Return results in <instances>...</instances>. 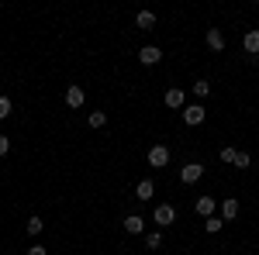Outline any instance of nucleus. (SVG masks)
I'll return each instance as SVG.
<instances>
[{"label": "nucleus", "mask_w": 259, "mask_h": 255, "mask_svg": "<svg viewBox=\"0 0 259 255\" xmlns=\"http://www.w3.org/2000/svg\"><path fill=\"white\" fill-rule=\"evenodd\" d=\"M249 166H252V156L249 152H239L235 156V169H249Z\"/></svg>", "instance_id": "18"}, {"label": "nucleus", "mask_w": 259, "mask_h": 255, "mask_svg": "<svg viewBox=\"0 0 259 255\" xmlns=\"http://www.w3.org/2000/svg\"><path fill=\"white\" fill-rule=\"evenodd\" d=\"M183 104H187V93H183V90H180V86H173V90H166V107H183Z\"/></svg>", "instance_id": "9"}, {"label": "nucleus", "mask_w": 259, "mask_h": 255, "mask_svg": "<svg viewBox=\"0 0 259 255\" xmlns=\"http://www.w3.org/2000/svg\"><path fill=\"white\" fill-rule=\"evenodd\" d=\"M152 221H156L159 228H169V224L177 221V211H173L169 203H159V207H156V214H152Z\"/></svg>", "instance_id": "2"}, {"label": "nucleus", "mask_w": 259, "mask_h": 255, "mask_svg": "<svg viewBox=\"0 0 259 255\" xmlns=\"http://www.w3.org/2000/svg\"><path fill=\"white\" fill-rule=\"evenodd\" d=\"M135 24H139L142 31H152V28H156V14H152V11H139Z\"/></svg>", "instance_id": "14"}, {"label": "nucleus", "mask_w": 259, "mask_h": 255, "mask_svg": "<svg viewBox=\"0 0 259 255\" xmlns=\"http://www.w3.org/2000/svg\"><path fill=\"white\" fill-rule=\"evenodd\" d=\"M194 211H197V214L204 217V221H207V217H214V211H218V203H214V196H200L197 203H194Z\"/></svg>", "instance_id": "5"}, {"label": "nucleus", "mask_w": 259, "mask_h": 255, "mask_svg": "<svg viewBox=\"0 0 259 255\" xmlns=\"http://www.w3.org/2000/svg\"><path fill=\"white\" fill-rule=\"evenodd\" d=\"M200 176H204V166H200V162H187V166L180 169V179H183V183H197Z\"/></svg>", "instance_id": "3"}, {"label": "nucleus", "mask_w": 259, "mask_h": 255, "mask_svg": "<svg viewBox=\"0 0 259 255\" xmlns=\"http://www.w3.org/2000/svg\"><path fill=\"white\" fill-rule=\"evenodd\" d=\"M149 248H162V235H159V231L149 235Z\"/></svg>", "instance_id": "22"}, {"label": "nucleus", "mask_w": 259, "mask_h": 255, "mask_svg": "<svg viewBox=\"0 0 259 255\" xmlns=\"http://www.w3.org/2000/svg\"><path fill=\"white\" fill-rule=\"evenodd\" d=\"M204 38H207V48H214V52L225 48V35H221L218 28H207V35H204Z\"/></svg>", "instance_id": "10"}, {"label": "nucleus", "mask_w": 259, "mask_h": 255, "mask_svg": "<svg viewBox=\"0 0 259 255\" xmlns=\"http://www.w3.org/2000/svg\"><path fill=\"white\" fill-rule=\"evenodd\" d=\"M183 121H187L190 128H194V124H200V121H204V107H200V104H190V107H183Z\"/></svg>", "instance_id": "7"}, {"label": "nucleus", "mask_w": 259, "mask_h": 255, "mask_svg": "<svg viewBox=\"0 0 259 255\" xmlns=\"http://www.w3.org/2000/svg\"><path fill=\"white\" fill-rule=\"evenodd\" d=\"M87 124H90V128H104V124H107V114H104V111H94V114L87 118Z\"/></svg>", "instance_id": "16"}, {"label": "nucleus", "mask_w": 259, "mask_h": 255, "mask_svg": "<svg viewBox=\"0 0 259 255\" xmlns=\"http://www.w3.org/2000/svg\"><path fill=\"white\" fill-rule=\"evenodd\" d=\"M194 93H197V97H207V93H211V83H207V79H197V83H194Z\"/></svg>", "instance_id": "19"}, {"label": "nucleus", "mask_w": 259, "mask_h": 255, "mask_svg": "<svg viewBox=\"0 0 259 255\" xmlns=\"http://www.w3.org/2000/svg\"><path fill=\"white\" fill-rule=\"evenodd\" d=\"M124 231H128V235H142V231H145V217L128 214L124 217Z\"/></svg>", "instance_id": "8"}, {"label": "nucleus", "mask_w": 259, "mask_h": 255, "mask_svg": "<svg viewBox=\"0 0 259 255\" xmlns=\"http://www.w3.org/2000/svg\"><path fill=\"white\" fill-rule=\"evenodd\" d=\"M149 166H152V169H166V166H169V148H166V145H152V148H149Z\"/></svg>", "instance_id": "1"}, {"label": "nucleus", "mask_w": 259, "mask_h": 255, "mask_svg": "<svg viewBox=\"0 0 259 255\" xmlns=\"http://www.w3.org/2000/svg\"><path fill=\"white\" fill-rule=\"evenodd\" d=\"M28 255H49V252H45L41 245H31V248H28Z\"/></svg>", "instance_id": "24"}, {"label": "nucleus", "mask_w": 259, "mask_h": 255, "mask_svg": "<svg viewBox=\"0 0 259 255\" xmlns=\"http://www.w3.org/2000/svg\"><path fill=\"white\" fill-rule=\"evenodd\" d=\"M159 59H162V52L156 48V45H145V48L139 52V62H142V66H156Z\"/></svg>", "instance_id": "6"}, {"label": "nucleus", "mask_w": 259, "mask_h": 255, "mask_svg": "<svg viewBox=\"0 0 259 255\" xmlns=\"http://www.w3.org/2000/svg\"><path fill=\"white\" fill-rule=\"evenodd\" d=\"M41 228H45L41 217H28V235H41Z\"/></svg>", "instance_id": "17"}, {"label": "nucleus", "mask_w": 259, "mask_h": 255, "mask_svg": "<svg viewBox=\"0 0 259 255\" xmlns=\"http://www.w3.org/2000/svg\"><path fill=\"white\" fill-rule=\"evenodd\" d=\"M7 152H11V138L0 135V156H7Z\"/></svg>", "instance_id": "23"}, {"label": "nucleus", "mask_w": 259, "mask_h": 255, "mask_svg": "<svg viewBox=\"0 0 259 255\" xmlns=\"http://www.w3.org/2000/svg\"><path fill=\"white\" fill-rule=\"evenodd\" d=\"M221 224H225V221H221V217L214 214V217H207V221H204V231H207V235H218V231H221Z\"/></svg>", "instance_id": "15"}, {"label": "nucleus", "mask_w": 259, "mask_h": 255, "mask_svg": "<svg viewBox=\"0 0 259 255\" xmlns=\"http://www.w3.org/2000/svg\"><path fill=\"white\" fill-rule=\"evenodd\" d=\"M242 45H245L249 59H256V56H259V28H249V31H245V38H242Z\"/></svg>", "instance_id": "4"}, {"label": "nucleus", "mask_w": 259, "mask_h": 255, "mask_svg": "<svg viewBox=\"0 0 259 255\" xmlns=\"http://www.w3.org/2000/svg\"><path fill=\"white\" fill-rule=\"evenodd\" d=\"M4 118H11V100L7 97H0V121Z\"/></svg>", "instance_id": "21"}, {"label": "nucleus", "mask_w": 259, "mask_h": 255, "mask_svg": "<svg viewBox=\"0 0 259 255\" xmlns=\"http://www.w3.org/2000/svg\"><path fill=\"white\" fill-rule=\"evenodd\" d=\"M235 217H239V200L228 196V200L221 203V221H235Z\"/></svg>", "instance_id": "13"}, {"label": "nucleus", "mask_w": 259, "mask_h": 255, "mask_svg": "<svg viewBox=\"0 0 259 255\" xmlns=\"http://www.w3.org/2000/svg\"><path fill=\"white\" fill-rule=\"evenodd\" d=\"M235 156H239V148H221V162L235 166Z\"/></svg>", "instance_id": "20"}, {"label": "nucleus", "mask_w": 259, "mask_h": 255, "mask_svg": "<svg viewBox=\"0 0 259 255\" xmlns=\"http://www.w3.org/2000/svg\"><path fill=\"white\" fill-rule=\"evenodd\" d=\"M66 104L69 107H83V86H76V83L66 86Z\"/></svg>", "instance_id": "11"}, {"label": "nucleus", "mask_w": 259, "mask_h": 255, "mask_svg": "<svg viewBox=\"0 0 259 255\" xmlns=\"http://www.w3.org/2000/svg\"><path fill=\"white\" fill-rule=\"evenodd\" d=\"M135 196H139V200H152V196H156V183H152V179H142L139 186H135Z\"/></svg>", "instance_id": "12"}]
</instances>
